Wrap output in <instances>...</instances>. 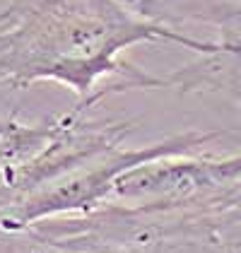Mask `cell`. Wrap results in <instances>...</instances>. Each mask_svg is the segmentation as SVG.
I'll return each instance as SVG.
<instances>
[{
  "instance_id": "2",
  "label": "cell",
  "mask_w": 241,
  "mask_h": 253,
  "mask_svg": "<svg viewBox=\"0 0 241 253\" xmlns=\"http://www.w3.org/2000/svg\"><path fill=\"white\" fill-rule=\"evenodd\" d=\"M140 17L176 29L183 24L212 27L224 53L241 58V0H123Z\"/></svg>"
},
{
  "instance_id": "1",
  "label": "cell",
  "mask_w": 241,
  "mask_h": 253,
  "mask_svg": "<svg viewBox=\"0 0 241 253\" xmlns=\"http://www.w3.org/2000/svg\"><path fill=\"white\" fill-rule=\"evenodd\" d=\"M0 29V80L32 84L53 80L68 84L84 106L101 99L97 82L116 78L128 89L169 87L123 63L120 53L142 41H169L202 56L220 53L215 41L196 39L140 17L123 0H22Z\"/></svg>"
}]
</instances>
